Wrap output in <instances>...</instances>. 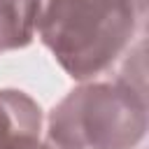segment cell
<instances>
[{
    "label": "cell",
    "instance_id": "obj_2",
    "mask_svg": "<svg viewBox=\"0 0 149 149\" xmlns=\"http://www.w3.org/2000/svg\"><path fill=\"white\" fill-rule=\"evenodd\" d=\"M147 133V98L121 81H91L70 91L49 116L56 149H133Z\"/></svg>",
    "mask_w": 149,
    "mask_h": 149
},
{
    "label": "cell",
    "instance_id": "obj_7",
    "mask_svg": "<svg viewBox=\"0 0 149 149\" xmlns=\"http://www.w3.org/2000/svg\"><path fill=\"white\" fill-rule=\"evenodd\" d=\"M130 5L135 7V12H137V16H140V19H144V16H147V0H130Z\"/></svg>",
    "mask_w": 149,
    "mask_h": 149
},
{
    "label": "cell",
    "instance_id": "obj_1",
    "mask_svg": "<svg viewBox=\"0 0 149 149\" xmlns=\"http://www.w3.org/2000/svg\"><path fill=\"white\" fill-rule=\"evenodd\" d=\"M137 21L130 0H42L35 30L61 68L84 81L128 49Z\"/></svg>",
    "mask_w": 149,
    "mask_h": 149
},
{
    "label": "cell",
    "instance_id": "obj_5",
    "mask_svg": "<svg viewBox=\"0 0 149 149\" xmlns=\"http://www.w3.org/2000/svg\"><path fill=\"white\" fill-rule=\"evenodd\" d=\"M12 2L19 7V12L28 19V23H30L33 30H35V16H37V9H40L42 0H12Z\"/></svg>",
    "mask_w": 149,
    "mask_h": 149
},
{
    "label": "cell",
    "instance_id": "obj_3",
    "mask_svg": "<svg viewBox=\"0 0 149 149\" xmlns=\"http://www.w3.org/2000/svg\"><path fill=\"white\" fill-rule=\"evenodd\" d=\"M40 105L23 91H0V149H19L40 140Z\"/></svg>",
    "mask_w": 149,
    "mask_h": 149
},
{
    "label": "cell",
    "instance_id": "obj_6",
    "mask_svg": "<svg viewBox=\"0 0 149 149\" xmlns=\"http://www.w3.org/2000/svg\"><path fill=\"white\" fill-rule=\"evenodd\" d=\"M19 149H56V147H54V144H49V142L33 140V142H28V144H23V147H19Z\"/></svg>",
    "mask_w": 149,
    "mask_h": 149
},
{
    "label": "cell",
    "instance_id": "obj_4",
    "mask_svg": "<svg viewBox=\"0 0 149 149\" xmlns=\"http://www.w3.org/2000/svg\"><path fill=\"white\" fill-rule=\"evenodd\" d=\"M33 26L12 0H0V54L26 47L33 40Z\"/></svg>",
    "mask_w": 149,
    "mask_h": 149
}]
</instances>
